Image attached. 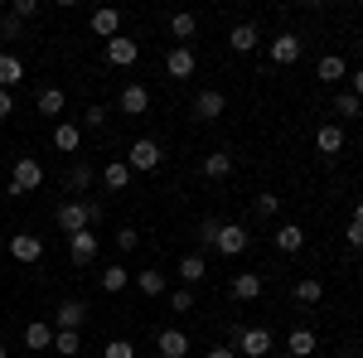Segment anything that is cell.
I'll use <instances>...</instances> for the list:
<instances>
[{
    "label": "cell",
    "instance_id": "1",
    "mask_svg": "<svg viewBox=\"0 0 363 358\" xmlns=\"http://www.w3.org/2000/svg\"><path fill=\"white\" fill-rule=\"evenodd\" d=\"M54 218H58V228L73 237V233H87L92 223H102V203H83V198H63L54 208Z\"/></svg>",
    "mask_w": 363,
    "mask_h": 358
},
{
    "label": "cell",
    "instance_id": "2",
    "mask_svg": "<svg viewBox=\"0 0 363 358\" xmlns=\"http://www.w3.org/2000/svg\"><path fill=\"white\" fill-rule=\"evenodd\" d=\"M233 349H238V358H267L272 354V330H262V325L233 330Z\"/></svg>",
    "mask_w": 363,
    "mask_h": 358
},
{
    "label": "cell",
    "instance_id": "3",
    "mask_svg": "<svg viewBox=\"0 0 363 358\" xmlns=\"http://www.w3.org/2000/svg\"><path fill=\"white\" fill-rule=\"evenodd\" d=\"M39 184H44V165L34 155H20L15 169H10V194H34Z\"/></svg>",
    "mask_w": 363,
    "mask_h": 358
},
{
    "label": "cell",
    "instance_id": "4",
    "mask_svg": "<svg viewBox=\"0 0 363 358\" xmlns=\"http://www.w3.org/2000/svg\"><path fill=\"white\" fill-rule=\"evenodd\" d=\"M160 160H165V150L155 145V140H131V150H126V165H131V174L136 169H160Z\"/></svg>",
    "mask_w": 363,
    "mask_h": 358
},
{
    "label": "cell",
    "instance_id": "5",
    "mask_svg": "<svg viewBox=\"0 0 363 358\" xmlns=\"http://www.w3.org/2000/svg\"><path fill=\"white\" fill-rule=\"evenodd\" d=\"M247 228H238V223H223V228H218V242H213V247L223 252V257H242V252H247Z\"/></svg>",
    "mask_w": 363,
    "mask_h": 358
},
{
    "label": "cell",
    "instance_id": "6",
    "mask_svg": "<svg viewBox=\"0 0 363 358\" xmlns=\"http://www.w3.org/2000/svg\"><path fill=\"white\" fill-rule=\"evenodd\" d=\"M10 257H15V262H39V257H44V237H39V233H15V237H10Z\"/></svg>",
    "mask_w": 363,
    "mask_h": 358
},
{
    "label": "cell",
    "instance_id": "7",
    "mask_svg": "<svg viewBox=\"0 0 363 358\" xmlns=\"http://www.w3.org/2000/svg\"><path fill=\"white\" fill-rule=\"evenodd\" d=\"M116 107H121V116H145V111H150V92H145L140 83L121 87V97H116Z\"/></svg>",
    "mask_w": 363,
    "mask_h": 358
},
{
    "label": "cell",
    "instance_id": "8",
    "mask_svg": "<svg viewBox=\"0 0 363 358\" xmlns=\"http://www.w3.org/2000/svg\"><path fill=\"white\" fill-rule=\"evenodd\" d=\"M136 58H140V44H136V39H121V34H116V39H107V63H112V68H131Z\"/></svg>",
    "mask_w": 363,
    "mask_h": 358
},
{
    "label": "cell",
    "instance_id": "9",
    "mask_svg": "<svg viewBox=\"0 0 363 358\" xmlns=\"http://www.w3.org/2000/svg\"><path fill=\"white\" fill-rule=\"evenodd\" d=\"M155 354L160 358H184L189 354V334L184 330H160L155 334Z\"/></svg>",
    "mask_w": 363,
    "mask_h": 358
},
{
    "label": "cell",
    "instance_id": "10",
    "mask_svg": "<svg viewBox=\"0 0 363 358\" xmlns=\"http://www.w3.org/2000/svg\"><path fill=\"white\" fill-rule=\"evenodd\" d=\"M165 73L169 78H194V49L189 44H174L165 54Z\"/></svg>",
    "mask_w": 363,
    "mask_h": 358
},
{
    "label": "cell",
    "instance_id": "11",
    "mask_svg": "<svg viewBox=\"0 0 363 358\" xmlns=\"http://www.w3.org/2000/svg\"><path fill=\"white\" fill-rule=\"evenodd\" d=\"M87 25H92L97 39H116V34H121V10L102 5V10H92V20H87Z\"/></svg>",
    "mask_w": 363,
    "mask_h": 358
},
{
    "label": "cell",
    "instance_id": "12",
    "mask_svg": "<svg viewBox=\"0 0 363 358\" xmlns=\"http://www.w3.org/2000/svg\"><path fill=\"white\" fill-rule=\"evenodd\" d=\"M223 107H228V97L218 92V87H208V92H199V97H194V116H199V121H218Z\"/></svg>",
    "mask_w": 363,
    "mask_h": 358
},
{
    "label": "cell",
    "instance_id": "13",
    "mask_svg": "<svg viewBox=\"0 0 363 358\" xmlns=\"http://www.w3.org/2000/svg\"><path fill=\"white\" fill-rule=\"evenodd\" d=\"M228 296H233V301H257V296H262V276L257 272H238L233 276V286H228Z\"/></svg>",
    "mask_w": 363,
    "mask_h": 358
},
{
    "label": "cell",
    "instance_id": "14",
    "mask_svg": "<svg viewBox=\"0 0 363 358\" xmlns=\"http://www.w3.org/2000/svg\"><path fill=\"white\" fill-rule=\"evenodd\" d=\"M83 320H87V305L83 301H63L54 310V330H83Z\"/></svg>",
    "mask_w": 363,
    "mask_h": 358
},
{
    "label": "cell",
    "instance_id": "15",
    "mask_svg": "<svg viewBox=\"0 0 363 358\" xmlns=\"http://www.w3.org/2000/svg\"><path fill=\"white\" fill-rule=\"evenodd\" d=\"M68 257H73V267H87L97 257V233H73L68 237Z\"/></svg>",
    "mask_w": 363,
    "mask_h": 358
},
{
    "label": "cell",
    "instance_id": "16",
    "mask_svg": "<svg viewBox=\"0 0 363 358\" xmlns=\"http://www.w3.org/2000/svg\"><path fill=\"white\" fill-rule=\"evenodd\" d=\"M92 179H97V174H92V165H87V160H78V165H68V174H63V189L78 198V194L92 189Z\"/></svg>",
    "mask_w": 363,
    "mask_h": 358
},
{
    "label": "cell",
    "instance_id": "17",
    "mask_svg": "<svg viewBox=\"0 0 363 358\" xmlns=\"http://www.w3.org/2000/svg\"><path fill=\"white\" fill-rule=\"evenodd\" d=\"M296 58H301V39H296V34H277V39H272V63L286 68V63H296Z\"/></svg>",
    "mask_w": 363,
    "mask_h": 358
},
{
    "label": "cell",
    "instance_id": "18",
    "mask_svg": "<svg viewBox=\"0 0 363 358\" xmlns=\"http://www.w3.org/2000/svg\"><path fill=\"white\" fill-rule=\"evenodd\" d=\"M277 247L281 252H301L306 247V228H301V223H281L277 228Z\"/></svg>",
    "mask_w": 363,
    "mask_h": 358
},
{
    "label": "cell",
    "instance_id": "19",
    "mask_svg": "<svg viewBox=\"0 0 363 358\" xmlns=\"http://www.w3.org/2000/svg\"><path fill=\"white\" fill-rule=\"evenodd\" d=\"M344 73H349V63H344L339 54H325L320 63H315V78H320V83H339Z\"/></svg>",
    "mask_w": 363,
    "mask_h": 358
},
{
    "label": "cell",
    "instance_id": "20",
    "mask_svg": "<svg viewBox=\"0 0 363 358\" xmlns=\"http://www.w3.org/2000/svg\"><path fill=\"white\" fill-rule=\"evenodd\" d=\"M54 145L63 150V155H73V150L83 145V131H78L73 121H58V126H54Z\"/></svg>",
    "mask_w": 363,
    "mask_h": 358
},
{
    "label": "cell",
    "instance_id": "21",
    "mask_svg": "<svg viewBox=\"0 0 363 358\" xmlns=\"http://www.w3.org/2000/svg\"><path fill=\"white\" fill-rule=\"evenodd\" d=\"M25 344H29V349H54V325H49V320L25 325Z\"/></svg>",
    "mask_w": 363,
    "mask_h": 358
},
{
    "label": "cell",
    "instance_id": "22",
    "mask_svg": "<svg viewBox=\"0 0 363 358\" xmlns=\"http://www.w3.org/2000/svg\"><path fill=\"white\" fill-rule=\"evenodd\" d=\"M257 25H233V34H228V44H233V54H252L257 49Z\"/></svg>",
    "mask_w": 363,
    "mask_h": 358
},
{
    "label": "cell",
    "instance_id": "23",
    "mask_svg": "<svg viewBox=\"0 0 363 358\" xmlns=\"http://www.w3.org/2000/svg\"><path fill=\"white\" fill-rule=\"evenodd\" d=\"M102 184H107L112 194H121L126 184H131V165H126V160H112V165L102 169Z\"/></svg>",
    "mask_w": 363,
    "mask_h": 358
},
{
    "label": "cell",
    "instance_id": "24",
    "mask_svg": "<svg viewBox=\"0 0 363 358\" xmlns=\"http://www.w3.org/2000/svg\"><path fill=\"white\" fill-rule=\"evenodd\" d=\"M315 145H320V155H339L344 150V131L339 126H320L315 131Z\"/></svg>",
    "mask_w": 363,
    "mask_h": 358
},
{
    "label": "cell",
    "instance_id": "25",
    "mask_svg": "<svg viewBox=\"0 0 363 358\" xmlns=\"http://www.w3.org/2000/svg\"><path fill=\"white\" fill-rule=\"evenodd\" d=\"M203 174H208V179H228V174H233V150H213V155L203 160Z\"/></svg>",
    "mask_w": 363,
    "mask_h": 358
},
{
    "label": "cell",
    "instance_id": "26",
    "mask_svg": "<svg viewBox=\"0 0 363 358\" xmlns=\"http://www.w3.org/2000/svg\"><path fill=\"white\" fill-rule=\"evenodd\" d=\"M179 276H184V286H199V281L208 276V262H203L199 252H189V257L179 262Z\"/></svg>",
    "mask_w": 363,
    "mask_h": 358
},
{
    "label": "cell",
    "instance_id": "27",
    "mask_svg": "<svg viewBox=\"0 0 363 358\" xmlns=\"http://www.w3.org/2000/svg\"><path fill=\"white\" fill-rule=\"evenodd\" d=\"M20 78H25V63H20L15 54H0V87L10 92V87L20 83Z\"/></svg>",
    "mask_w": 363,
    "mask_h": 358
},
{
    "label": "cell",
    "instance_id": "28",
    "mask_svg": "<svg viewBox=\"0 0 363 358\" xmlns=\"http://www.w3.org/2000/svg\"><path fill=\"white\" fill-rule=\"evenodd\" d=\"M286 354H291V358H310V354H315V334H310V330H291Z\"/></svg>",
    "mask_w": 363,
    "mask_h": 358
},
{
    "label": "cell",
    "instance_id": "29",
    "mask_svg": "<svg viewBox=\"0 0 363 358\" xmlns=\"http://www.w3.org/2000/svg\"><path fill=\"white\" fill-rule=\"evenodd\" d=\"M194 29H199V20L189 15V10H179V15H169V34H174L179 44H189V39H194Z\"/></svg>",
    "mask_w": 363,
    "mask_h": 358
},
{
    "label": "cell",
    "instance_id": "30",
    "mask_svg": "<svg viewBox=\"0 0 363 358\" xmlns=\"http://www.w3.org/2000/svg\"><path fill=\"white\" fill-rule=\"evenodd\" d=\"M126 286H131V272H126V267H107V272H102V291H107V296H121Z\"/></svg>",
    "mask_w": 363,
    "mask_h": 358
},
{
    "label": "cell",
    "instance_id": "31",
    "mask_svg": "<svg viewBox=\"0 0 363 358\" xmlns=\"http://www.w3.org/2000/svg\"><path fill=\"white\" fill-rule=\"evenodd\" d=\"M54 354H63V358L83 354V339H78V330H54Z\"/></svg>",
    "mask_w": 363,
    "mask_h": 358
},
{
    "label": "cell",
    "instance_id": "32",
    "mask_svg": "<svg viewBox=\"0 0 363 358\" xmlns=\"http://www.w3.org/2000/svg\"><path fill=\"white\" fill-rule=\"evenodd\" d=\"M296 301H301V305H320V301H325V286H320L315 276H306V281H296Z\"/></svg>",
    "mask_w": 363,
    "mask_h": 358
},
{
    "label": "cell",
    "instance_id": "33",
    "mask_svg": "<svg viewBox=\"0 0 363 358\" xmlns=\"http://www.w3.org/2000/svg\"><path fill=\"white\" fill-rule=\"evenodd\" d=\"M34 107H39V116H58V111H63V92H58V87H44V92L34 97Z\"/></svg>",
    "mask_w": 363,
    "mask_h": 358
},
{
    "label": "cell",
    "instance_id": "34",
    "mask_svg": "<svg viewBox=\"0 0 363 358\" xmlns=\"http://www.w3.org/2000/svg\"><path fill=\"white\" fill-rule=\"evenodd\" d=\"M140 296H165V272H136Z\"/></svg>",
    "mask_w": 363,
    "mask_h": 358
},
{
    "label": "cell",
    "instance_id": "35",
    "mask_svg": "<svg viewBox=\"0 0 363 358\" xmlns=\"http://www.w3.org/2000/svg\"><path fill=\"white\" fill-rule=\"evenodd\" d=\"M218 228H223V223H213V218H203V223H199V233H194V237H199V247H213V242H218Z\"/></svg>",
    "mask_w": 363,
    "mask_h": 358
},
{
    "label": "cell",
    "instance_id": "36",
    "mask_svg": "<svg viewBox=\"0 0 363 358\" xmlns=\"http://www.w3.org/2000/svg\"><path fill=\"white\" fill-rule=\"evenodd\" d=\"M335 111H339V116H359L363 102L354 97V92H339V97H335Z\"/></svg>",
    "mask_w": 363,
    "mask_h": 358
},
{
    "label": "cell",
    "instance_id": "37",
    "mask_svg": "<svg viewBox=\"0 0 363 358\" xmlns=\"http://www.w3.org/2000/svg\"><path fill=\"white\" fill-rule=\"evenodd\" d=\"M102 358H136V344H131V339H112V344L102 349Z\"/></svg>",
    "mask_w": 363,
    "mask_h": 358
},
{
    "label": "cell",
    "instance_id": "38",
    "mask_svg": "<svg viewBox=\"0 0 363 358\" xmlns=\"http://www.w3.org/2000/svg\"><path fill=\"white\" fill-rule=\"evenodd\" d=\"M257 213H262V218L281 213V194H257Z\"/></svg>",
    "mask_w": 363,
    "mask_h": 358
},
{
    "label": "cell",
    "instance_id": "39",
    "mask_svg": "<svg viewBox=\"0 0 363 358\" xmlns=\"http://www.w3.org/2000/svg\"><path fill=\"white\" fill-rule=\"evenodd\" d=\"M20 29H25V20H15L10 10L0 15V39H20Z\"/></svg>",
    "mask_w": 363,
    "mask_h": 358
},
{
    "label": "cell",
    "instance_id": "40",
    "mask_svg": "<svg viewBox=\"0 0 363 358\" xmlns=\"http://www.w3.org/2000/svg\"><path fill=\"white\" fill-rule=\"evenodd\" d=\"M10 15H15V20H34V15H39V0H15Z\"/></svg>",
    "mask_w": 363,
    "mask_h": 358
},
{
    "label": "cell",
    "instance_id": "41",
    "mask_svg": "<svg viewBox=\"0 0 363 358\" xmlns=\"http://www.w3.org/2000/svg\"><path fill=\"white\" fill-rule=\"evenodd\" d=\"M169 310L189 315V310H194V291H174V296H169Z\"/></svg>",
    "mask_w": 363,
    "mask_h": 358
},
{
    "label": "cell",
    "instance_id": "42",
    "mask_svg": "<svg viewBox=\"0 0 363 358\" xmlns=\"http://www.w3.org/2000/svg\"><path fill=\"white\" fill-rule=\"evenodd\" d=\"M116 247H121V252H136L140 247V233H136V228H121V233H116Z\"/></svg>",
    "mask_w": 363,
    "mask_h": 358
},
{
    "label": "cell",
    "instance_id": "43",
    "mask_svg": "<svg viewBox=\"0 0 363 358\" xmlns=\"http://www.w3.org/2000/svg\"><path fill=\"white\" fill-rule=\"evenodd\" d=\"M344 237H349V247L363 252V223H349V233H344Z\"/></svg>",
    "mask_w": 363,
    "mask_h": 358
},
{
    "label": "cell",
    "instance_id": "44",
    "mask_svg": "<svg viewBox=\"0 0 363 358\" xmlns=\"http://www.w3.org/2000/svg\"><path fill=\"white\" fill-rule=\"evenodd\" d=\"M87 126H107V107H87Z\"/></svg>",
    "mask_w": 363,
    "mask_h": 358
},
{
    "label": "cell",
    "instance_id": "45",
    "mask_svg": "<svg viewBox=\"0 0 363 358\" xmlns=\"http://www.w3.org/2000/svg\"><path fill=\"white\" fill-rule=\"evenodd\" d=\"M349 83H354V87H349V92H354V97H359V102H363V68H354V73H349Z\"/></svg>",
    "mask_w": 363,
    "mask_h": 358
},
{
    "label": "cell",
    "instance_id": "46",
    "mask_svg": "<svg viewBox=\"0 0 363 358\" xmlns=\"http://www.w3.org/2000/svg\"><path fill=\"white\" fill-rule=\"evenodd\" d=\"M10 111H15V97H10V92H5V87H0V121H5V116H10Z\"/></svg>",
    "mask_w": 363,
    "mask_h": 358
},
{
    "label": "cell",
    "instance_id": "47",
    "mask_svg": "<svg viewBox=\"0 0 363 358\" xmlns=\"http://www.w3.org/2000/svg\"><path fill=\"white\" fill-rule=\"evenodd\" d=\"M208 358H238V349H233V344H223V349H208Z\"/></svg>",
    "mask_w": 363,
    "mask_h": 358
},
{
    "label": "cell",
    "instance_id": "48",
    "mask_svg": "<svg viewBox=\"0 0 363 358\" xmlns=\"http://www.w3.org/2000/svg\"><path fill=\"white\" fill-rule=\"evenodd\" d=\"M349 223H363V203H354V218H349Z\"/></svg>",
    "mask_w": 363,
    "mask_h": 358
},
{
    "label": "cell",
    "instance_id": "49",
    "mask_svg": "<svg viewBox=\"0 0 363 358\" xmlns=\"http://www.w3.org/2000/svg\"><path fill=\"white\" fill-rule=\"evenodd\" d=\"M0 358H10V354H5V344H0Z\"/></svg>",
    "mask_w": 363,
    "mask_h": 358
},
{
    "label": "cell",
    "instance_id": "50",
    "mask_svg": "<svg viewBox=\"0 0 363 358\" xmlns=\"http://www.w3.org/2000/svg\"><path fill=\"white\" fill-rule=\"evenodd\" d=\"M272 358H291V354H272Z\"/></svg>",
    "mask_w": 363,
    "mask_h": 358
},
{
    "label": "cell",
    "instance_id": "51",
    "mask_svg": "<svg viewBox=\"0 0 363 358\" xmlns=\"http://www.w3.org/2000/svg\"><path fill=\"white\" fill-rule=\"evenodd\" d=\"M359 358H363V354H359Z\"/></svg>",
    "mask_w": 363,
    "mask_h": 358
}]
</instances>
